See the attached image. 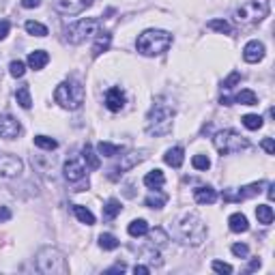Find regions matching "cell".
Returning a JSON list of instances; mask_svg holds the SVG:
<instances>
[{
	"label": "cell",
	"instance_id": "7dc6e473",
	"mask_svg": "<svg viewBox=\"0 0 275 275\" xmlns=\"http://www.w3.org/2000/svg\"><path fill=\"white\" fill-rule=\"evenodd\" d=\"M39 4H41V0H22V7L24 9H34Z\"/></svg>",
	"mask_w": 275,
	"mask_h": 275
},
{
	"label": "cell",
	"instance_id": "52a82bcc",
	"mask_svg": "<svg viewBox=\"0 0 275 275\" xmlns=\"http://www.w3.org/2000/svg\"><path fill=\"white\" fill-rule=\"evenodd\" d=\"M179 235L187 245H200L207 239V224L198 215H187L179 224Z\"/></svg>",
	"mask_w": 275,
	"mask_h": 275
},
{
	"label": "cell",
	"instance_id": "f35d334b",
	"mask_svg": "<svg viewBox=\"0 0 275 275\" xmlns=\"http://www.w3.org/2000/svg\"><path fill=\"white\" fill-rule=\"evenodd\" d=\"M191 163H194L196 170H209V168H211V159L207 155H194Z\"/></svg>",
	"mask_w": 275,
	"mask_h": 275
},
{
	"label": "cell",
	"instance_id": "e575fe53",
	"mask_svg": "<svg viewBox=\"0 0 275 275\" xmlns=\"http://www.w3.org/2000/svg\"><path fill=\"white\" fill-rule=\"evenodd\" d=\"M26 32L32 34V37H45V34H48V28H45L43 24H39V22H34V20H28L26 22Z\"/></svg>",
	"mask_w": 275,
	"mask_h": 275
},
{
	"label": "cell",
	"instance_id": "603a6c76",
	"mask_svg": "<svg viewBox=\"0 0 275 275\" xmlns=\"http://www.w3.org/2000/svg\"><path fill=\"white\" fill-rule=\"evenodd\" d=\"M163 183H166V177H163V172L161 170H151L149 174L144 177V185L149 187V189H161Z\"/></svg>",
	"mask_w": 275,
	"mask_h": 275
},
{
	"label": "cell",
	"instance_id": "277c9868",
	"mask_svg": "<svg viewBox=\"0 0 275 275\" xmlns=\"http://www.w3.org/2000/svg\"><path fill=\"white\" fill-rule=\"evenodd\" d=\"M54 99H56V103H61L65 110H78V108H82V103H84V99H86V91L80 82L69 80V82H62V84L56 86Z\"/></svg>",
	"mask_w": 275,
	"mask_h": 275
},
{
	"label": "cell",
	"instance_id": "bcb514c9",
	"mask_svg": "<svg viewBox=\"0 0 275 275\" xmlns=\"http://www.w3.org/2000/svg\"><path fill=\"white\" fill-rule=\"evenodd\" d=\"M125 265H122V262H119V265H114L112 269H108V271H103L105 275H112V273H122V271H125Z\"/></svg>",
	"mask_w": 275,
	"mask_h": 275
},
{
	"label": "cell",
	"instance_id": "f6af8a7d",
	"mask_svg": "<svg viewBox=\"0 0 275 275\" xmlns=\"http://www.w3.org/2000/svg\"><path fill=\"white\" fill-rule=\"evenodd\" d=\"M9 31H11V24H9V20H0V41H2V39H7Z\"/></svg>",
	"mask_w": 275,
	"mask_h": 275
},
{
	"label": "cell",
	"instance_id": "681fc988",
	"mask_svg": "<svg viewBox=\"0 0 275 275\" xmlns=\"http://www.w3.org/2000/svg\"><path fill=\"white\" fill-rule=\"evenodd\" d=\"M258 269H260V260H258V258H254V260L249 262V267H247V273H251V271H258Z\"/></svg>",
	"mask_w": 275,
	"mask_h": 275
},
{
	"label": "cell",
	"instance_id": "7402d4cb",
	"mask_svg": "<svg viewBox=\"0 0 275 275\" xmlns=\"http://www.w3.org/2000/svg\"><path fill=\"white\" fill-rule=\"evenodd\" d=\"M82 159L86 161L89 170H99V166H101V161H99V155L95 153V149H92L91 144H84V149H82Z\"/></svg>",
	"mask_w": 275,
	"mask_h": 275
},
{
	"label": "cell",
	"instance_id": "484cf974",
	"mask_svg": "<svg viewBox=\"0 0 275 275\" xmlns=\"http://www.w3.org/2000/svg\"><path fill=\"white\" fill-rule=\"evenodd\" d=\"M122 151H125V146L110 144V142H99V146H97V153L103 157H116L119 153H122Z\"/></svg>",
	"mask_w": 275,
	"mask_h": 275
},
{
	"label": "cell",
	"instance_id": "ee69618b",
	"mask_svg": "<svg viewBox=\"0 0 275 275\" xmlns=\"http://www.w3.org/2000/svg\"><path fill=\"white\" fill-rule=\"evenodd\" d=\"M260 146L267 151L269 155H275V142H273V138H265V140L260 142Z\"/></svg>",
	"mask_w": 275,
	"mask_h": 275
},
{
	"label": "cell",
	"instance_id": "d6a6232c",
	"mask_svg": "<svg viewBox=\"0 0 275 275\" xmlns=\"http://www.w3.org/2000/svg\"><path fill=\"white\" fill-rule=\"evenodd\" d=\"M119 245H121V241L114 235H110V232H103V235L99 237V247L105 249V251H112V249L119 247Z\"/></svg>",
	"mask_w": 275,
	"mask_h": 275
},
{
	"label": "cell",
	"instance_id": "ac0fdd59",
	"mask_svg": "<svg viewBox=\"0 0 275 275\" xmlns=\"http://www.w3.org/2000/svg\"><path fill=\"white\" fill-rule=\"evenodd\" d=\"M194 200L198 204H213L215 200H217V191L213 189V187H198V189H194Z\"/></svg>",
	"mask_w": 275,
	"mask_h": 275
},
{
	"label": "cell",
	"instance_id": "4316f807",
	"mask_svg": "<svg viewBox=\"0 0 275 275\" xmlns=\"http://www.w3.org/2000/svg\"><path fill=\"white\" fill-rule=\"evenodd\" d=\"M256 217H258V224H262V226L273 224V209L269 204H258L256 207Z\"/></svg>",
	"mask_w": 275,
	"mask_h": 275
},
{
	"label": "cell",
	"instance_id": "b9f144b4",
	"mask_svg": "<svg viewBox=\"0 0 275 275\" xmlns=\"http://www.w3.org/2000/svg\"><path fill=\"white\" fill-rule=\"evenodd\" d=\"M213 271L215 273H221V275H230L232 273V267L228 265V262H221V260H213Z\"/></svg>",
	"mask_w": 275,
	"mask_h": 275
},
{
	"label": "cell",
	"instance_id": "83f0119b",
	"mask_svg": "<svg viewBox=\"0 0 275 275\" xmlns=\"http://www.w3.org/2000/svg\"><path fill=\"white\" fill-rule=\"evenodd\" d=\"M235 103H241V105H256L258 103V95H256L254 91H239L237 95H235V99H232Z\"/></svg>",
	"mask_w": 275,
	"mask_h": 275
},
{
	"label": "cell",
	"instance_id": "1f68e13d",
	"mask_svg": "<svg viewBox=\"0 0 275 275\" xmlns=\"http://www.w3.org/2000/svg\"><path fill=\"white\" fill-rule=\"evenodd\" d=\"M168 202V196L166 194H149L144 198V204L149 209H163Z\"/></svg>",
	"mask_w": 275,
	"mask_h": 275
},
{
	"label": "cell",
	"instance_id": "44dd1931",
	"mask_svg": "<svg viewBox=\"0 0 275 275\" xmlns=\"http://www.w3.org/2000/svg\"><path fill=\"white\" fill-rule=\"evenodd\" d=\"M110 43H112V34L110 32H97V41L95 45H92V56H101L103 52H108Z\"/></svg>",
	"mask_w": 275,
	"mask_h": 275
},
{
	"label": "cell",
	"instance_id": "f907efd6",
	"mask_svg": "<svg viewBox=\"0 0 275 275\" xmlns=\"http://www.w3.org/2000/svg\"><path fill=\"white\" fill-rule=\"evenodd\" d=\"M133 273H142V275H146V273H151V269L144 267V265H136V267H133Z\"/></svg>",
	"mask_w": 275,
	"mask_h": 275
},
{
	"label": "cell",
	"instance_id": "9c48e42d",
	"mask_svg": "<svg viewBox=\"0 0 275 275\" xmlns=\"http://www.w3.org/2000/svg\"><path fill=\"white\" fill-rule=\"evenodd\" d=\"M24 170V163L17 155L11 153H0V177L4 179H13L17 174H22Z\"/></svg>",
	"mask_w": 275,
	"mask_h": 275
},
{
	"label": "cell",
	"instance_id": "e0dca14e",
	"mask_svg": "<svg viewBox=\"0 0 275 275\" xmlns=\"http://www.w3.org/2000/svg\"><path fill=\"white\" fill-rule=\"evenodd\" d=\"M163 161H166L168 166H172V168H181L183 166V161H185V151L181 149V146H172V149L166 151Z\"/></svg>",
	"mask_w": 275,
	"mask_h": 275
},
{
	"label": "cell",
	"instance_id": "2e32d148",
	"mask_svg": "<svg viewBox=\"0 0 275 275\" xmlns=\"http://www.w3.org/2000/svg\"><path fill=\"white\" fill-rule=\"evenodd\" d=\"M243 58L245 62H260L265 58V43L262 41H249L243 48Z\"/></svg>",
	"mask_w": 275,
	"mask_h": 275
},
{
	"label": "cell",
	"instance_id": "7c38bea8",
	"mask_svg": "<svg viewBox=\"0 0 275 275\" xmlns=\"http://www.w3.org/2000/svg\"><path fill=\"white\" fill-rule=\"evenodd\" d=\"M22 133L20 121L13 119L11 114H0V138L4 140H15Z\"/></svg>",
	"mask_w": 275,
	"mask_h": 275
},
{
	"label": "cell",
	"instance_id": "d590c367",
	"mask_svg": "<svg viewBox=\"0 0 275 275\" xmlns=\"http://www.w3.org/2000/svg\"><path fill=\"white\" fill-rule=\"evenodd\" d=\"M34 146H39V149H43V151H54L58 142L54 138H48V136H34Z\"/></svg>",
	"mask_w": 275,
	"mask_h": 275
},
{
	"label": "cell",
	"instance_id": "f1b7e54d",
	"mask_svg": "<svg viewBox=\"0 0 275 275\" xmlns=\"http://www.w3.org/2000/svg\"><path fill=\"white\" fill-rule=\"evenodd\" d=\"M73 213H75V217H78L82 224H86V226L95 224V215H92L86 207H82V204H73Z\"/></svg>",
	"mask_w": 275,
	"mask_h": 275
},
{
	"label": "cell",
	"instance_id": "7bdbcfd3",
	"mask_svg": "<svg viewBox=\"0 0 275 275\" xmlns=\"http://www.w3.org/2000/svg\"><path fill=\"white\" fill-rule=\"evenodd\" d=\"M232 254L239 256V258H247V256H249V247L245 243H235V245H232Z\"/></svg>",
	"mask_w": 275,
	"mask_h": 275
},
{
	"label": "cell",
	"instance_id": "74e56055",
	"mask_svg": "<svg viewBox=\"0 0 275 275\" xmlns=\"http://www.w3.org/2000/svg\"><path fill=\"white\" fill-rule=\"evenodd\" d=\"M9 73L13 75V78H24V73H26V65L22 61H11V65H9Z\"/></svg>",
	"mask_w": 275,
	"mask_h": 275
},
{
	"label": "cell",
	"instance_id": "8d00e7d4",
	"mask_svg": "<svg viewBox=\"0 0 275 275\" xmlns=\"http://www.w3.org/2000/svg\"><path fill=\"white\" fill-rule=\"evenodd\" d=\"M207 26L211 28V31H217L221 34H232V26L228 24L226 20H211Z\"/></svg>",
	"mask_w": 275,
	"mask_h": 275
},
{
	"label": "cell",
	"instance_id": "60d3db41",
	"mask_svg": "<svg viewBox=\"0 0 275 275\" xmlns=\"http://www.w3.org/2000/svg\"><path fill=\"white\" fill-rule=\"evenodd\" d=\"M239 82H241V73H239V71H232V73L224 80V84H221V86H224V91H230V89H235Z\"/></svg>",
	"mask_w": 275,
	"mask_h": 275
},
{
	"label": "cell",
	"instance_id": "4dcf8cb0",
	"mask_svg": "<svg viewBox=\"0 0 275 275\" xmlns=\"http://www.w3.org/2000/svg\"><path fill=\"white\" fill-rule=\"evenodd\" d=\"M121 209H122V207H121V202L116 200V198H110V200L105 202V207H103V217L108 219V221H110V219H114L116 215L121 213Z\"/></svg>",
	"mask_w": 275,
	"mask_h": 275
},
{
	"label": "cell",
	"instance_id": "5b68a950",
	"mask_svg": "<svg viewBox=\"0 0 275 275\" xmlns=\"http://www.w3.org/2000/svg\"><path fill=\"white\" fill-rule=\"evenodd\" d=\"M271 11V4L269 0H247L245 4H241L235 11V20L241 26H251V24H258Z\"/></svg>",
	"mask_w": 275,
	"mask_h": 275
},
{
	"label": "cell",
	"instance_id": "c3c4849f",
	"mask_svg": "<svg viewBox=\"0 0 275 275\" xmlns=\"http://www.w3.org/2000/svg\"><path fill=\"white\" fill-rule=\"evenodd\" d=\"M11 219V211L7 207H0V221H9Z\"/></svg>",
	"mask_w": 275,
	"mask_h": 275
},
{
	"label": "cell",
	"instance_id": "836d02e7",
	"mask_svg": "<svg viewBox=\"0 0 275 275\" xmlns=\"http://www.w3.org/2000/svg\"><path fill=\"white\" fill-rule=\"evenodd\" d=\"M241 121H243V125L247 127V129H251V131H258L262 127V122H265L262 121V116H258V114H245Z\"/></svg>",
	"mask_w": 275,
	"mask_h": 275
},
{
	"label": "cell",
	"instance_id": "8fae6325",
	"mask_svg": "<svg viewBox=\"0 0 275 275\" xmlns=\"http://www.w3.org/2000/svg\"><path fill=\"white\" fill-rule=\"evenodd\" d=\"M92 2L95 0H56L54 7L62 15H75V13H82L84 9H89Z\"/></svg>",
	"mask_w": 275,
	"mask_h": 275
},
{
	"label": "cell",
	"instance_id": "cb8c5ba5",
	"mask_svg": "<svg viewBox=\"0 0 275 275\" xmlns=\"http://www.w3.org/2000/svg\"><path fill=\"white\" fill-rule=\"evenodd\" d=\"M146 235H149V232H146ZM149 239H151L149 245H151V247H155V249L166 247L168 241H170V239H168V235H166V230H161V228H155V230H151Z\"/></svg>",
	"mask_w": 275,
	"mask_h": 275
},
{
	"label": "cell",
	"instance_id": "3957f363",
	"mask_svg": "<svg viewBox=\"0 0 275 275\" xmlns=\"http://www.w3.org/2000/svg\"><path fill=\"white\" fill-rule=\"evenodd\" d=\"M37 269L45 275H67L69 262L61 249L56 247H43L37 254Z\"/></svg>",
	"mask_w": 275,
	"mask_h": 275
},
{
	"label": "cell",
	"instance_id": "816d5d0a",
	"mask_svg": "<svg viewBox=\"0 0 275 275\" xmlns=\"http://www.w3.org/2000/svg\"><path fill=\"white\" fill-rule=\"evenodd\" d=\"M275 185H269V191H267V196H269V200H273V198H275Z\"/></svg>",
	"mask_w": 275,
	"mask_h": 275
},
{
	"label": "cell",
	"instance_id": "f546056e",
	"mask_svg": "<svg viewBox=\"0 0 275 275\" xmlns=\"http://www.w3.org/2000/svg\"><path fill=\"white\" fill-rule=\"evenodd\" d=\"M127 232H129L131 237H144L146 232H149V224H146V219H133L129 226H127Z\"/></svg>",
	"mask_w": 275,
	"mask_h": 275
},
{
	"label": "cell",
	"instance_id": "8992f818",
	"mask_svg": "<svg viewBox=\"0 0 275 275\" xmlns=\"http://www.w3.org/2000/svg\"><path fill=\"white\" fill-rule=\"evenodd\" d=\"M213 144L221 155H232V153H241L249 146V140L237 133L235 129H221L213 136Z\"/></svg>",
	"mask_w": 275,
	"mask_h": 275
},
{
	"label": "cell",
	"instance_id": "5bb4252c",
	"mask_svg": "<svg viewBox=\"0 0 275 275\" xmlns=\"http://www.w3.org/2000/svg\"><path fill=\"white\" fill-rule=\"evenodd\" d=\"M105 108L110 112H121L125 108V92H122L119 86H112L108 92H105Z\"/></svg>",
	"mask_w": 275,
	"mask_h": 275
},
{
	"label": "cell",
	"instance_id": "ab89813d",
	"mask_svg": "<svg viewBox=\"0 0 275 275\" xmlns=\"http://www.w3.org/2000/svg\"><path fill=\"white\" fill-rule=\"evenodd\" d=\"M144 258L151 262V265H155V267H161L163 265V260H161V256H159V251H157L155 247H151L149 251H144Z\"/></svg>",
	"mask_w": 275,
	"mask_h": 275
},
{
	"label": "cell",
	"instance_id": "4fadbf2b",
	"mask_svg": "<svg viewBox=\"0 0 275 275\" xmlns=\"http://www.w3.org/2000/svg\"><path fill=\"white\" fill-rule=\"evenodd\" d=\"M62 172H65V179L69 181V183H78V181H82L86 177V168L82 166L80 159H67Z\"/></svg>",
	"mask_w": 275,
	"mask_h": 275
},
{
	"label": "cell",
	"instance_id": "9a60e30c",
	"mask_svg": "<svg viewBox=\"0 0 275 275\" xmlns=\"http://www.w3.org/2000/svg\"><path fill=\"white\" fill-rule=\"evenodd\" d=\"M144 159H146V151H131V153L121 157V163L116 166V172L122 174V172L131 170V168H136L138 163H142Z\"/></svg>",
	"mask_w": 275,
	"mask_h": 275
},
{
	"label": "cell",
	"instance_id": "ffe728a7",
	"mask_svg": "<svg viewBox=\"0 0 275 275\" xmlns=\"http://www.w3.org/2000/svg\"><path fill=\"white\" fill-rule=\"evenodd\" d=\"M228 226H230L232 232H247L249 230V221L243 213H232L228 217Z\"/></svg>",
	"mask_w": 275,
	"mask_h": 275
},
{
	"label": "cell",
	"instance_id": "6da1fadb",
	"mask_svg": "<svg viewBox=\"0 0 275 275\" xmlns=\"http://www.w3.org/2000/svg\"><path fill=\"white\" fill-rule=\"evenodd\" d=\"M172 119H174V108L170 103H166L163 99H157L153 108L146 114V133L149 136H166L172 131Z\"/></svg>",
	"mask_w": 275,
	"mask_h": 275
},
{
	"label": "cell",
	"instance_id": "d6986e66",
	"mask_svg": "<svg viewBox=\"0 0 275 275\" xmlns=\"http://www.w3.org/2000/svg\"><path fill=\"white\" fill-rule=\"evenodd\" d=\"M48 62H50V56H48V52H43V50H34V52H31V56H28V67L34 69V71L43 69Z\"/></svg>",
	"mask_w": 275,
	"mask_h": 275
},
{
	"label": "cell",
	"instance_id": "d4e9b609",
	"mask_svg": "<svg viewBox=\"0 0 275 275\" xmlns=\"http://www.w3.org/2000/svg\"><path fill=\"white\" fill-rule=\"evenodd\" d=\"M15 101L20 103L24 110H31V105H32V99H31V86H28V84H22L20 89L15 91Z\"/></svg>",
	"mask_w": 275,
	"mask_h": 275
},
{
	"label": "cell",
	"instance_id": "30bf717a",
	"mask_svg": "<svg viewBox=\"0 0 275 275\" xmlns=\"http://www.w3.org/2000/svg\"><path fill=\"white\" fill-rule=\"evenodd\" d=\"M262 187H267L265 181H258V183L245 185V187H241V189L237 191V194H232V191H226V194H224V200H226V202H241V200H247V198H251V196L262 194Z\"/></svg>",
	"mask_w": 275,
	"mask_h": 275
},
{
	"label": "cell",
	"instance_id": "7a4b0ae2",
	"mask_svg": "<svg viewBox=\"0 0 275 275\" xmlns=\"http://www.w3.org/2000/svg\"><path fill=\"white\" fill-rule=\"evenodd\" d=\"M172 45V34L166 31H157V28H149L138 37L136 48L142 56H159Z\"/></svg>",
	"mask_w": 275,
	"mask_h": 275
},
{
	"label": "cell",
	"instance_id": "ba28073f",
	"mask_svg": "<svg viewBox=\"0 0 275 275\" xmlns=\"http://www.w3.org/2000/svg\"><path fill=\"white\" fill-rule=\"evenodd\" d=\"M99 20L97 17H82V20L73 22V24H69V28L65 31V37L69 43L78 45L82 43V41H86L89 37H92V34L99 32Z\"/></svg>",
	"mask_w": 275,
	"mask_h": 275
}]
</instances>
